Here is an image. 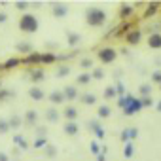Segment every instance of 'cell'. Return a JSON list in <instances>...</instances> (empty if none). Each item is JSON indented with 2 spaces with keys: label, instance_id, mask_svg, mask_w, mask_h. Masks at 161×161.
Here are the masks:
<instances>
[{
  "label": "cell",
  "instance_id": "f6af8a7d",
  "mask_svg": "<svg viewBox=\"0 0 161 161\" xmlns=\"http://www.w3.org/2000/svg\"><path fill=\"white\" fill-rule=\"evenodd\" d=\"M15 8H17L19 12L25 14V10H29V2H23V0H19V2H15Z\"/></svg>",
  "mask_w": 161,
  "mask_h": 161
},
{
  "label": "cell",
  "instance_id": "f5cc1de1",
  "mask_svg": "<svg viewBox=\"0 0 161 161\" xmlns=\"http://www.w3.org/2000/svg\"><path fill=\"white\" fill-rule=\"evenodd\" d=\"M97 161H106V155H104V153H99V155H97Z\"/></svg>",
  "mask_w": 161,
  "mask_h": 161
},
{
  "label": "cell",
  "instance_id": "ab89813d",
  "mask_svg": "<svg viewBox=\"0 0 161 161\" xmlns=\"http://www.w3.org/2000/svg\"><path fill=\"white\" fill-rule=\"evenodd\" d=\"M10 131V125H8V119L6 118H0V135H6Z\"/></svg>",
  "mask_w": 161,
  "mask_h": 161
},
{
  "label": "cell",
  "instance_id": "7dc6e473",
  "mask_svg": "<svg viewBox=\"0 0 161 161\" xmlns=\"http://www.w3.org/2000/svg\"><path fill=\"white\" fill-rule=\"evenodd\" d=\"M46 127H36V138H44L46 136Z\"/></svg>",
  "mask_w": 161,
  "mask_h": 161
},
{
  "label": "cell",
  "instance_id": "d4e9b609",
  "mask_svg": "<svg viewBox=\"0 0 161 161\" xmlns=\"http://www.w3.org/2000/svg\"><path fill=\"white\" fill-rule=\"evenodd\" d=\"M8 125H10V129H14V131H19L21 129V125H23V119H21V116H12L10 119H8Z\"/></svg>",
  "mask_w": 161,
  "mask_h": 161
},
{
  "label": "cell",
  "instance_id": "816d5d0a",
  "mask_svg": "<svg viewBox=\"0 0 161 161\" xmlns=\"http://www.w3.org/2000/svg\"><path fill=\"white\" fill-rule=\"evenodd\" d=\"M0 161H10V155L6 152H0Z\"/></svg>",
  "mask_w": 161,
  "mask_h": 161
},
{
  "label": "cell",
  "instance_id": "ee69618b",
  "mask_svg": "<svg viewBox=\"0 0 161 161\" xmlns=\"http://www.w3.org/2000/svg\"><path fill=\"white\" fill-rule=\"evenodd\" d=\"M80 64H82V68H91V66H93V59H89V57H84L82 61H80Z\"/></svg>",
  "mask_w": 161,
  "mask_h": 161
},
{
  "label": "cell",
  "instance_id": "5bb4252c",
  "mask_svg": "<svg viewBox=\"0 0 161 161\" xmlns=\"http://www.w3.org/2000/svg\"><path fill=\"white\" fill-rule=\"evenodd\" d=\"M23 123H25L27 127H36V125H38V112H36V110H29V112L25 114Z\"/></svg>",
  "mask_w": 161,
  "mask_h": 161
},
{
  "label": "cell",
  "instance_id": "4fadbf2b",
  "mask_svg": "<svg viewBox=\"0 0 161 161\" xmlns=\"http://www.w3.org/2000/svg\"><path fill=\"white\" fill-rule=\"evenodd\" d=\"M61 116H63L66 121H76V118H78V108L72 106V104H68V106H64V110H63Z\"/></svg>",
  "mask_w": 161,
  "mask_h": 161
},
{
  "label": "cell",
  "instance_id": "bcb514c9",
  "mask_svg": "<svg viewBox=\"0 0 161 161\" xmlns=\"http://www.w3.org/2000/svg\"><path fill=\"white\" fill-rule=\"evenodd\" d=\"M119 142H123V144L131 142V140H129V133H127V129H123V131L119 133Z\"/></svg>",
  "mask_w": 161,
  "mask_h": 161
},
{
  "label": "cell",
  "instance_id": "f1b7e54d",
  "mask_svg": "<svg viewBox=\"0 0 161 161\" xmlns=\"http://www.w3.org/2000/svg\"><path fill=\"white\" fill-rule=\"evenodd\" d=\"M76 82H78V86H87V84L91 82V74H89V72H82V74H78Z\"/></svg>",
  "mask_w": 161,
  "mask_h": 161
},
{
  "label": "cell",
  "instance_id": "7a4b0ae2",
  "mask_svg": "<svg viewBox=\"0 0 161 161\" xmlns=\"http://www.w3.org/2000/svg\"><path fill=\"white\" fill-rule=\"evenodd\" d=\"M86 21L89 27H103L106 23V12L101 8H89L86 12Z\"/></svg>",
  "mask_w": 161,
  "mask_h": 161
},
{
  "label": "cell",
  "instance_id": "2e32d148",
  "mask_svg": "<svg viewBox=\"0 0 161 161\" xmlns=\"http://www.w3.org/2000/svg\"><path fill=\"white\" fill-rule=\"evenodd\" d=\"M21 63H25V64H29V66H34V64H40V53H38V51H32V53H29V55H25V57L21 59Z\"/></svg>",
  "mask_w": 161,
  "mask_h": 161
},
{
  "label": "cell",
  "instance_id": "d590c367",
  "mask_svg": "<svg viewBox=\"0 0 161 161\" xmlns=\"http://www.w3.org/2000/svg\"><path fill=\"white\" fill-rule=\"evenodd\" d=\"M44 153H46V157H49V159H53V157L57 155V148H55L53 144H47V146L44 148Z\"/></svg>",
  "mask_w": 161,
  "mask_h": 161
},
{
  "label": "cell",
  "instance_id": "484cf974",
  "mask_svg": "<svg viewBox=\"0 0 161 161\" xmlns=\"http://www.w3.org/2000/svg\"><path fill=\"white\" fill-rule=\"evenodd\" d=\"M66 40H68V46L74 47L80 44V40H82V36H80L78 32H66Z\"/></svg>",
  "mask_w": 161,
  "mask_h": 161
},
{
  "label": "cell",
  "instance_id": "d6986e66",
  "mask_svg": "<svg viewBox=\"0 0 161 161\" xmlns=\"http://www.w3.org/2000/svg\"><path fill=\"white\" fill-rule=\"evenodd\" d=\"M63 131H64V135H68V136H76L78 131H80V127H78L76 121H66V123L63 125Z\"/></svg>",
  "mask_w": 161,
  "mask_h": 161
},
{
  "label": "cell",
  "instance_id": "e575fe53",
  "mask_svg": "<svg viewBox=\"0 0 161 161\" xmlns=\"http://www.w3.org/2000/svg\"><path fill=\"white\" fill-rule=\"evenodd\" d=\"M47 146V138L44 136V138H34V142H32V148H36V150H44Z\"/></svg>",
  "mask_w": 161,
  "mask_h": 161
},
{
  "label": "cell",
  "instance_id": "ffe728a7",
  "mask_svg": "<svg viewBox=\"0 0 161 161\" xmlns=\"http://www.w3.org/2000/svg\"><path fill=\"white\" fill-rule=\"evenodd\" d=\"M55 61H57V53H51V51L40 53V64H53Z\"/></svg>",
  "mask_w": 161,
  "mask_h": 161
},
{
  "label": "cell",
  "instance_id": "8fae6325",
  "mask_svg": "<svg viewBox=\"0 0 161 161\" xmlns=\"http://www.w3.org/2000/svg\"><path fill=\"white\" fill-rule=\"evenodd\" d=\"M61 91H63V95H64V101H66V103H68V101H76V99L80 97V95H78V89H76L74 86H64Z\"/></svg>",
  "mask_w": 161,
  "mask_h": 161
},
{
  "label": "cell",
  "instance_id": "9c48e42d",
  "mask_svg": "<svg viewBox=\"0 0 161 161\" xmlns=\"http://www.w3.org/2000/svg\"><path fill=\"white\" fill-rule=\"evenodd\" d=\"M47 101H49L53 106H57V104H64V103H66V101H64V95H63V91H61V89L51 91V93L47 95Z\"/></svg>",
  "mask_w": 161,
  "mask_h": 161
},
{
  "label": "cell",
  "instance_id": "8992f818",
  "mask_svg": "<svg viewBox=\"0 0 161 161\" xmlns=\"http://www.w3.org/2000/svg\"><path fill=\"white\" fill-rule=\"evenodd\" d=\"M87 127H89V129H93V133H95L97 140H103V138L106 136V131L103 129V125L99 123V119H89V121H87Z\"/></svg>",
  "mask_w": 161,
  "mask_h": 161
},
{
  "label": "cell",
  "instance_id": "cb8c5ba5",
  "mask_svg": "<svg viewBox=\"0 0 161 161\" xmlns=\"http://www.w3.org/2000/svg\"><path fill=\"white\" fill-rule=\"evenodd\" d=\"M15 49H17V53H21V55H29V53H32V46H31V42H17Z\"/></svg>",
  "mask_w": 161,
  "mask_h": 161
},
{
  "label": "cell",
  "instance_id": "681fc988",
  "mask_svg": "<svg viewBox=\"0 0 161 161\" xmlns=\"http://www.w3.org/2000/svg\"><path fill=\"white\" fill-rule=\"evenodd\" d=\"M6 97H12V91H6V89H2V91H0V101H2V99H6Z\"/></svg>",
  "mask_w": 161,
  "mask_h": 161
},
{
  "label": "cell",
  "instance_id": "7bdbcfd3",
  "mask_svg": "<svg viewBox=\"0 0 161 161\" xmlns=\"http://www.w3.org/2000/svg\"><path fill=\"white\" fill-rule=\"evenodd\" d=\"M127 133H129V140L135 142L136 136H138V129H136V127H127Z\"/></svg>",
  "mask_w": 161,
  "mask_h": 161
},
{
  "label": "cell",
  "instance_id": "e0dca14e",
  "mask_svg": "<svg viewBox=\"0 0 161 161\" xmlns=\"http://www.w3.org/2000/svg\"><path fill=\"white\" fill-rule=\"evenodd\" d=\"M44 118H46V121H47V123H57V121H59V118H61V114H59V110H57L55 106H51V108H47V110H46V116H44Z\"/></svg>",
  "mask_w": 161,
  "mask_h": 161
},
{
  "label": "cell",
  "instance_id": "f907efd6",
  "mask_svg": "<svg viewBox=\"0 0 161 161\" xmlns=\"http://www.w3.org/2000/svg\"><path fill=\"white\" fill-rule=\"evenodd\" d=\"M159 29H161V21H157V23L152 25V32H159Z\"/></svg>",
  "mask_w": 161,
  "mask_h": 161
},
{
  "label": "cell",
  "instance_id": "9a60e30c",
  "mask_svg": "<svg viewBox=\"0 0 161 161\" xmlns=\"http://www.w3.org/2000/svg\"><path fill=\"white\" fill-rule=\"evenodd\" d=\"M51 14H53V17L63 19V17L68 14V8H66L64 4H61V2H55V4H53V10H51Z\"/></svg>",
  "mask_w": 161,
  "mask_h": 161
},
{
  "label": "cell",
  "instance_id": "db71d44e",
  "mask_svg": "<svg viewBox=\"0 0 161 161\" xmlns=\"http://www.w3.org/2000/svg\"><path fill=\"white\" fill-rule=\"evenodd\" d=\"M155 110H157V112H161V101H159V103H155Z\"/></svg>",
  "mask_w": 161,
  "mask_h": 161
},
{
  "label": "cell",
  "instance_id": "ba28073f",
  "mask_svg": "<svg viewBox=\"0 0 161 161\" xmlns=\"http://www.w3.org/2000/svg\"><path fill=\"white\" fill-rule=\"evenodd\" d=\"M146 44L150 49H161V32H150Z\"/></svg>",
  "mask_w": 161,
  "mask_h": 161
},
{
  "label": "cell",
  "instance_id": "4dcf8cb0",
  "mask_svg": "<svg viewBox=\"0 0 161 161\" xmlns=\"http://www.w3.org/2000/svg\"><path fill=\"white\" fill-rule=\"evenodd\" d=\"M138 95H140V97H150V95H152V86H150V84H140Z\"/></svg>",
  "mask_w": 161,
  "mask_h": 161
},
{
  "label": "cell",
  "instance_id": "603a6c76",
  "mask_svg": "<svg viewBox=\"0 0 161 161\" xmlns=\"http://www.w3.org/2000/svg\"><path fill=\"white\" fill-rule=\"evenodd\" d=\"M131 29H135V27H133V23H131V21H125L121 27H118V29L112 32V36H121V34H127Z\"/></svg>",
  "mask_w": 161,
  "mask_h": 161
},
{
  "label": "cell",
  "instance_id": "5b68a950",
  "mask_svg": "<svg viewBox=\"0 0 161 161\" xmlns=\"http://www.w3.org/2000/svg\"><path fill=\"white\" fill-rule=\"evenodd\" d=\"M140 40H142V31L140 29H131L125 34V42L129 46H136V44H140Z\"/></svg>",
  "mask_w": 161,
  "mask_h": 161
},
{
  "label": "cell",
  "instance_id": "3957f363",
  "mask_svg": "<svg viewBox=\"0 0 161 161\" xmlns=\"http://www.w3.org/2000/svg\"><path fill=\"white\" fill-rule=\"evenodd\" d=\"M97 59H99L103 64H112V63L118 59V51H116L114 47H110V46L101 47V49L97 51Z\"/></svg>",
  "mask_w": 161,
  "mask_h": 161
},
{
  "label": "cell",
  "instance_id": "6da1fadb",
  "mask_svg": "<svg viewBox=\"0 0 161 161\" xmlns=\"http://www.w3.org/2000/svg\"><path fill=\"white\" fill-rule=\"evenodd\" d=\"M38 27H40V21H38V17H36L34 14L25 12V14L21 15V19H19V31H21V32H25V34H34V32L38 31Z\"/></svg>",
  "mask_w": 161,
  "mask_h": 161
},
{
  "label": "cell",
  "instance_id": "83f0119b",
  "mask_svg": "<svg viewBox=\"0 0 161 161\" xmlns=\"http://www.w3.org/2000/svg\"><path fill=\"white\" fill-rule=\"evenodd\" d=\"M14 144H17L19 150H27V148H29V142H27V140L23 138V135H19V133L14 135Z\"/></svg>",
  "mask_w": 161,
  "mask_h": 161
},
{
  "label": "cell",
  "instance_id": "44dd1931",
  "mask_svg": "<svg viewBox=\"0 0 161 161\" xmlns=\"http://www.w3.org/2000/svg\"><path fill=\"white\" fill-rule=\"evenodd\" d=\"M112 116V108L108 106V104H101L99 108H97V118L99 119H106V118H110Z\"/></svg>",
  "mask_w": 161,
  "mask_h": 161
},
{
  "label": "cell",
  "instance_id": "277c9868",
  "mask_svg": "<svg viewBox=\"0 0 161 161\" xmlns=\"http://www.w3.org/2000/svg\"><path fill=\"white\" fill-rule=\"evenodd\" d=\"M140 110H142V103H140V99L133 97V101H131L121 112H123V116H135V114H138Z\"/></svg>",
  "mask_w": 161,
  "mask_h": 161
},
{
  "label": "cell",
  "instance_id": "f546056e",
  "mask_svg": "<svg viewBox=\"0 0 161 161\" xmlns=\"http://www.w3.org/2000/svg\"><path fill=\"white\" fill-rule=\"evenodd\" d=\"M80 99H82V103H84V104H87V106H93V104H97V97H95L93 93H84L82 97H80Z\"/></svg>",
  "mask_w": 161,
  "mask_h": 161
},
{
  "label": "cell",
  "instance_id": "60d3db41",
  "mask_svg": "<svg viewBox=\"0 0 161 161\" xmlns=\"http://www.w3.org/2000/svg\"><path fill=\"white\" fill-rule=\"evenodd\" d=\"M89 150H91L93 155H99V153H101V144H99V140H93V142L89 144Z\"/></svg>",
  "mask_w": 161,
  "mask_h": 161
},
{
  "label": "cell",
  "instance_id": "8d00e7d4",
  "mask_svg": "<svg viewBox=\"0 0 161 161\" xmlns=\"http://www.w3.org/2000/svg\"><path fill=\"white\" fill-rule=\"evenodd\" d=\"M91 74V80H104V68H93Z\"/></svg>",
  "mask_w": 161,
  "mask_h": 161
},
{
  "label": "cell",
  "instance_id": "836d02e7",
  "mask_svg": "<svg viewBox=\"0 0 161 161\" xmlns=\"http://www.w3.org/2000/svg\"><path fill=\"white\" fill-rule=\"evenodd\" d=\"M68 74H70V66H66V64H61V66L57 68V72H55L57 78H66Z\"/></svg>",
  "mask_w": 161,
  "mask_h": 161
},
{
  "label": "cell",
  "instance_id": "d6a6232c",
  "mask_svg": "<svg viewBox=\"0 0 161 161\" xmlns=\"http://www.w3.org/2000/svg\"><path fill=\"white\" fill-rule=\"evenodd\" d=\"M123 155H125L127 159H131V157L135 155V142H127V144H125V148H123Z\"/></svg>",
  "mask_w": 161,
  "mask_h": 161
},
{
  "label": "cell",
  "instance_id": "4316f807",
  "mask_svg": "<svg viewBox=\"0 0 161 161\" xmlns=\"http://www.w3.org/2000/svg\"><path fill=\"white\" fill-rule=\"evenodd\" d=\"M133 97H135V95H131V93H125L123 97H118V106H119V110H123V108L133 101Z\"/></svg>",
  "mask_w": 161,
  "mask_h": 161
},
{
  "label": "cell",
  "instance_id": "11a10c76",
  "mask_svg": "<svg viewBox=\"0 0 161 161\" xmlns=\"http://www.w3.org/2000/svg\"><path fill=\"white\" fill-rule=\"evenodd\" d=\"M159 91H161V84H159Z\"/></svg>",
  "mask_w": 161,
  "mask_h": 161
},
{
  "label": "cell",
  "instance_id": "7402d4cb",
  "mask_svg": "<svg viewBox=\"0 0 161 161\" xmlns=\"http://www.w3.org/2000/svg\"><path fill=\"white\" fill-rule=\"evenodd\" d=\"M19 63H21V59H19V57H10V59H6V61H4V64L0 66V68H2V70H12V68L19 66Z\"/></svg>",
  "mask_w": 161,
  "mask_h": 161
},
{
  "label": "cell",
  "instance_id": "1f68e13d",
  "mask_svg": "<svg viewBox=\"0 0 161 161\" xmlns=\"http://www.w3.org/2000/svg\"><path fill=\"white\" fill-rule=\"evenodd\" d=\"M104 101H112V99H116L118 95H116V89H114V86H108V87H104Z\"/></svg>",
  "mask_w": 161,
  "mask_h": 161
},
{
  "label": "cell",
  "instance_id": "52a82bcc",
  "mask_svg": "<svg viewBox=\"0 0 161 161\" xmlns=\"http://www.w3.org/2000/svg\"><path fill=\"white\" fill-rule=\"evenodd\" d=\"M118 14H119V19L129 21V19L135 15V6H131V4H121L119 10H118Z\"/></svg>",
  "mask_w": 161,
  "mask_h": 161
},
{
  "label": "cell",
  "instance_id": "ac0fdd59",
  "mask_svg": "<svg viewBox=\"0 0 161 161\" xmlns=\"http://www.w3.org/2000/svg\"><path fill=\"white\" fill-rule=\"evenodd\" d=\"M29 78H31L32 84H38V82H42V80L46 78V72H44L42 68H32V70L29 72Z\"/></svg>",
  "mask_w": 161,
  "mask_h": 161
},
{
  "label": "cell",
  "instance_id": "f35d334b",
  "mask_svg": "<svg viewBox=\"0 0 161 161\" xmlns=\"http://www.w3.org/2000/svg\"><path fill=\"white\" fill-rule=\"evenodd\" d=\"M140 103H142V108H148V106H155V101L150 97H140Z\"/></svg>",
  "mask_w": 161,
  "mask_h": 161
},
{
  "label": "cell",
  "instance_id": "7c38bea8",
  "mask_svg": "<svg viewBox=\"0 0 161 161\" xmlns=\"http://www.w3.org/2000/svg\"><path fill=\"white\" fill-rule=\"evenodd\" d=\"M29 97H31L32 101L40 103V101L46 99V93H44V89H40L38 86H32V87H29Z\"/></svg>",
  "mask_w": 161,
  "mask_h": 161
},
{
  "label": "cell",
  "instance_id": "30bf717a",
  "mask_svg": "<svg viewBox=\"0 0 161 161\" xmlns=\"http://www.w3.org/2000/svg\"><path fill=\"white\" fill-rule=\"evenodd\" d=\"M161 8V2H150L146 4V10H144V19H150V17H155L157 12Z\"/></svg>",
  "mask_w": 161,
  "mask_h": 161
},
{
  "label": "cell",
  "instance_id": "b9f144b4",
  "mask_svg": "<svg viewBox=\"0 0 161 161\" xmlns=\"http://www.w3.org/2000/svg\"><path fill=\"white\" fill-rule=\"evenodd\" d=\"M150 80H152V84H161V70H153L152 72V76H150Z\"/></svg>",
  "mask_w": 161,
  "mask_h": 161
},
{
  "label": "cell",
  "instance_id": "74e56055",
  "mask_svg": "<svg viewBox=\"0 0 161 161\" xmlns=\"http://www.w3.org/2000/svg\"><path fill=\"white\" fill-rule=\"evenodd\" d=\"M114 89H116V95H118V97H123V95H125V86H123V82H116V84H114Z\"/></svg>",
  "mask_w": 161,
  "mask_h": 161
},
{
  "label": "cell",
  "instance_id": "c3c4849f",
  "mask_svg": "<svg viewBox=\"0 0 161 161\" xmlns=\"http://www.w3.org/2000/svg\"><path fill=\"white\" fill-rule=\"evenodd\" d=\"M4 23H8V14L0 12V25H4Z\"/></svg>",
  "mask_w": 161,
  "mask_h": 161
}]
</instances>
